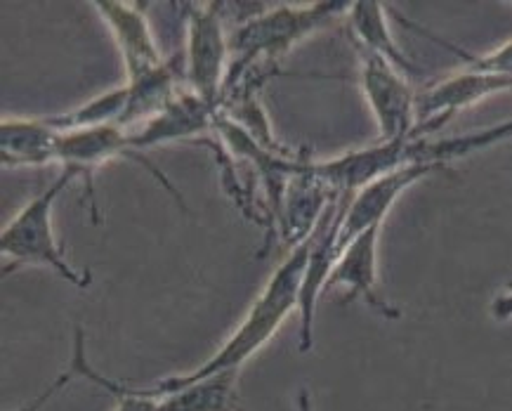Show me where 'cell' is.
<instances>
[{
    "instance_id": "obj_1",
    "label": "cell",
    "mask_w": 512,
    "mask_h": 411,
    "mask_svg": "<svg viewBox=\"0 0 512 411\" xmlns=\"http://www.w3.org/2000/svg\"><path fill=\"white\" fill-rule=\"evenodd\" d=\"M310 246L312 237L305 239L303 244L295 246L284 263L277 267V272L272 274L265 291L260 293V298L251 305V310L246 312V319L241 322L239 329L234 331L232 338L222 345V348L210 357L208 362H203L199 369L189 371V374L170 376L156 383L152 388H142L144 393L161 397L177 393V390L192 386V383L206 381L210 376L227 374V371H239L244 364L260 348L272 341L274 334L279 331V326L286 322L288 315L300 305V289H303V279L307 263H310Z\"/></svg>"
},
{
    "instance_id": "obj_2",
    "label": "cell",
    "mask_w": 512,
    "mask_h": 411,
    "mask_svg": "<svg viewBox=\"0 0 512 411\" xmlns=\"http://www.w3.org/2000/svg\"><path fill=\"white\" fill-rule=\"evenodd\" d=\"M95 8L107 19L126 60L128 104L118 126H126L128 130L135 123L154 119L175 100L180 93L175 88L177 71L173 64L163 60L161 50L156 48L147 19L140 12L142 5L109 0V3H95Z\"/></svg>"
},
{
    "instance_id": "obj_3",
    "label": "cell",
    "mask_w": 512,
    "mask_h": 411,
    "mask_svg": "<svg viewBox=\"0 0 512 411\" xmlns=\"http://www.w3.org/2000/svg\"><path fill=\"white\" fill-rule=\"evenodd\" d=\"M350 8L352 3H333V0H328V3L310 5H279L277 10L251 17L229 38V50L234 52L236 60L229 67L222 93L236 86L241 78H246V71L255 69L258 60L274 64L295 43L303 41L305 36L314 34L319 26H324L328 19Z\"/></svg>"
},
{
    "instance_id": "obj_4",
    "label": "cell",
    "mask_w": 512,
    "mask_h": 411,
    "mask_svg": "<svg viewBox=\"0 0 512 411\" xmlns=\"http://www.w3.org/2000/svg\"><path fill=\"white\" fill-rule=\"evenodd\" d=\"M74 178H78V173L71 171V168H64L62 175L52 182V187L45 189L41 197L29 201L12 218V223L5 227L3 234H0V251L12 260V265L3 270L5 274H10L22 265H45L55 270L64 282L81 286V289L93 282L88 272L78 274L69 265L62 246L57 244L55 232H52V206H55L59 194L67 189Z\"/></svg>"
},
{
    "instance_id": "obj_5",
    "label": "cell",
    "mask_w": 512,
    "mask_h": 411,
    "mask_svg": "<svg viewBox=\"0 0 512 411\" xmlns=\"http://www.w3.org/2000/svg\"><path fill=\"white\" fill-rule=\"evenodd\" d=\"M187 8V88L199 95L215 112L220 109L222 88L227 78L225 29H222V3H206Z\"/></svg>"
},
{
    "instance_id": "obj_6",
    "label": "cell",
    "mask_w": 512,
    "mask_h": 411,
    "mask_svg": "<svg viewBox=\"0 0 512 411\" xmlns=\"http://www.w3.org/2000/svg\"><path fill=\"white\" fill-rule=\"evenodd\" d=\"M361 88L380 128V142H413L416 90L385 57L361 50Z\"/></svg>"
},
{
    "instance_id": "obj_7",
    "label": "cell",
    "mask_w": 512,
    "mask_h": 411,
    "mask_svg": "<svg viewBox=\"0 0 512 411\" xmlns=\"http://www.w3.org/2000/svg\"><path fill=\"white\" fill-rule=\"evenodd\" d=\"M116 156H128V159L140 161L147 166L161 185H168V178L152 168V163L144 154L137 152L130 142V135L126 128L116 126V123H107V126H93V128H74V130H57V147H55V161L62 163L64 168L78 173V178L85 180V187L93 194V175L104 163L116 159ZM173 192V189H170ZM175 194V192H173ZM177 201L182 204L180 194H175Z\"/></svg>"
},
{
    "instance_id": "obj_8",
    "label": "cell",
    "mask_w": 512,
    "mask_h": 411,
    "mask_svg": "<svg viewBox=\"0 0 512 411\" xmlns=\"http://www.w3.org/2000/svg\"><path fill=\"white\" fill-rule=\"evenodd\" d=\"M512 90V78L487 74V71L465 69L463 74L439 81L423 93H418L416 100V133L413 142L423 140L425 135L435 133L449 123L458 112L482 102L484 97L505 93Z\"/></svg>"
},
{
    "instance_id": "obj_9",
    "label": "cell",
    "mask_w": 512,
    "mask_h": 411,
    "mask_svg": "<svg viewBox=\"0 0 512 411\" xmlns=\"http://www.w3.org/2000/svg\"><path fill=\"white\" fill-rule=\"evenodd\" d=\"M413 161H420L418 142H380L357 152H347L338 159L314 161V173L331 194L354 197L371 182Z\"/></svg>"
},
{
    "instance_id": "obj_10",
    "label": "cell",
    "mask_w": 512,
    "mask_h": 411,
    "mask_svg": "<svg viewBox=\"0 0 512 411\" xmlns=\"http://www.w3.org/2000/svg\"><path fill=\"white\" fill-rule=\"evenodd\" d=\"M444 168L442 163H430V161H413L406 163V166L397 168L385 178L371 182L369 187L361 189L359 194H354L350 211L345 215L343 230H340L338 237V258L343 256V251L352 244L354 239L359 237L361 232L371 230V227L383 225V220L390 213V208L395 206V201L402 197V194L411 185H416L423 178H428L430 173Z\"/></svg>"
},
{
    "instance_id": "obj_11",
    "label": "cell",
    "mask_w": 512,
    "mask_h": 411,
    "mask_svg": "<svg viewBox=\"0 0 512 411\" xmlns=\"http://www.w3.org/2000/svg\"><path fill=\"white\" fill-rule=\"evenodd\" d=\"M380 227L376 225L371 230L361 232L357 239L343 251V256L338 258V263L333 265L331 274H328L326 289L333 286H345L347 296L361 298L364 303H369L378 315L385 319H399V310L392 308L387 300L378 293V237Z\"/></svg>"
},
{
    "instance_id": "obj_12",
    "label": "cell",
    "mask_w": 512,
    "mask_h": 411,
    "mask_svg": "<svg viewBox=\"0 0 512 411\" xmlns=\"http://www.w3.org/2000/svg\"><path fill=\"white\" fill-rule=\"evenodd\" d=\"M215 109L208 107L199 95H194L192 90H180L173 102L163 109L161 114H156L154 119H149L144 126L133 130L130 142L140 152V149L163 145V142H175V140H187L203 133V130L213 126Z\"/></svg>"
},
{
    "instance_id": "obj_13",
    "label": "cell",
    "mask_w": 512,
    "mask_h": 411,
    "mask_svg": "<svg viewBox=\"0 0 512 411\" xmlns=\"http://www.w3.org/2000/svg\"><path fill=\"white\" fill-rule=\"evenodd\" d=\"M57 128L48 119H5L0 126L3 166L55 163Z\"/></svg>"
},
{
    "instance_id": "obj_14",
    "label": "cell",
    "mask_w": 512,
    "mask_h": 411,
    "mask_svg": "<svg viewBox=\"0 0 512 411\" xmlns=\"http://www.w3.org/2000/svg\"><path fill=\"white\" fill-rule=\"evenodd\" d=\"M350 24L361 50L385 57V60L395 64L402 74H413V71H416V64L404 55L402 48L395 43V38H392L383 3H371V0L352 3Z\"/></svg>"
},
{
    "instance_id": "obj_15",
    "label": "cell",
    "mask_w": 512,
    "mask_h": 411,
    "mask_svg": "<svg viewBox=\"0 0 512 411\" xmlns=\"http://www.w3.org/2000/svg\"><path fill=\"white\" fill-rule=\"evenodd\" d=\"M236 381L239 371L210 376L206 381L161 395L166 411H241L236 404Z\"/></svg>"
},
{
    "instance_id": "obj_16",
    "label": "cell",
    "mask_w": 512,
    "mask_h": 411,
    "mask_svg": "<svg viewBox=\"0 0 512 411\" xmlns=\"http://www.w3.org/2000/svg\"><path fill=\"white\" fill-rule=\"evenodd\" d=\"M510 137H512V119L505 123H498V126L489 130H477V133L451 137V140H442V142L418 140V156L420 161L442 163V166H446V163L463 159V156H470L475 152H482V149L494 147L498 142L510 140Z\"/></svg>"
},
{
    "instance_id": "obj_17",
    "label": "cell",
    "mask_w": 512,
    "mask_h": 411,
    "mask_svg": "<svg viewBox=\"0 0 512 411\" xmlns=\"http://www.w3.org/2000/svg\"><path fill=\"white\" fill-rule=\"evenodd\" d=\"M76 352H74V362H71V371L69 376H83L88 381L97 383V386L107 388L111 395H116V409L114 411H166L163 407V397H154L149 393H144L142 388H130L123 386V383L109 381L97 374L95 369H90V364L85 362V343H83V331H76Z\"/></svg>"
},
{
    "instance_id": "obj_18",
    "label": "cell",
    "mask_w": 512,
    "mask_h": 411,
    "mask_svg": "<svg viewBox=\"0 0 512 411\" xmlns=\"http://www.w3.org/2000/svg\"><path fill=\"white\" fill-rule=\"evenodd\" d=\"M432 41L442 43L444 48H449L451 52H456V55H461L463 60L468 62V69L487 71V74H498V76L512 78V41L501 45V48H496L494 52H489V55H482V57L468 55V52H463L461 48H454V45L442 41V38L432 36Z\"/></svg>"
},
{
    "instance_id": "obj_19",
    "label": "cell",
    "mask_w": 512,
    "mask_h": 411,
    "mask_svg": "<svg viewBox=\"0 0 512 411\" xmlns=\"http://www.w3.org/2000/svg\"><path fill=\"white\" fill-rule=\"evenodd\" d=\"M491 317L498 319V322L512 319V282L494 298V303H491Z\"/></svg>"
},
{
    "instance_id": "obj_20",
    "label": "cell",
    "mask_w": 512,
    "mask_h": 411,
    "mask_svg": "<svg viewBox=\"0 0 512 411\" xmlns=\"http://www.w3.org/2000/svg\"><path fill=\"white\" fill-rule=\"evenodd\" d=\"M298 411H312L310 393H307V390H303V393L298 395Z\"/></svg>"
}]
</instances>
